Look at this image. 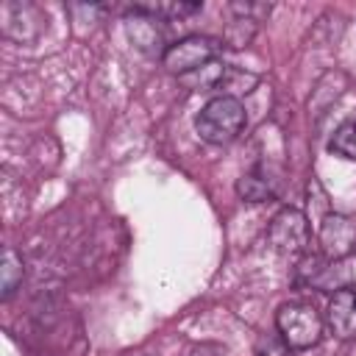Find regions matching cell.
Returning <instances> with one entry per match:
<instances>
[{"label": "cell", "mask_w": 356, "mask_h": 356, "mask_svg": "<svg viewBox=\"0 0 356 356\" xmlns=\"http://www.w3.org/2000/svg\"><path fill=\"white\" fill-rule=\"evenodd\" d=\"M245 122H248L245 106L239 103V97H231V95L211 97L195 114V131L209 145H228V142H234L242 134Z\"/></svg>", "instance_id": "obj_1"}, {"label": "cell", "mask_w": 356, "mask_h": 356, "mask_svg": "<svg viewBox=\"0 0 356 356\" xmlns=\"http://www.w3.org/2000/svg\"><path fill=\"white\" fill-rule=\"evenodd\" d=\"M275 328L281 334V342L289 350H306L320 342L323 337V317L320 312L306 300L284 303L275 312Z\"/></svg>", "instance_id": "obj_2"}, {"label": "cell", "mask_w": 356, "mask_h": 356, "mask_svg": "<svg viewBox=\"0 0 356 356\" xmlns=\"http://www.w3.org/2000/svg\"><path fill=\"white\" fill-rule=\"evenodd\" d=\"M220 47H222L220 39H211L206 33H189V36H184V39H178V42H172V44L164 47L161 64L172 75L184 78V75H189V72L211 64L217 58Z\"/></svg>", "instance_id": "obj_3"}, {"label": "cell", "mask_w": 356, "mask_h": 356, "mask_svg": "<svg viewBox=\"0 0 356 356\" xmlns=\"http://www.w3.org/2000/svg\"><path fill=\"white\" fill-rule=\"evenodd\" d=\"M267 239L281 256H289V259L300 256L309 245V217L295 206H284L270 220Z\"/></svg>", "instance_id": "obj_4"}, {"label": "cell", "mask_w": 356, "mask_h": 356, "mask_svg": "<svg viewBox=\"0 0 356 356\" xmlns=\"http://www.w3.org/2000/svg\"><path fill=\"white\" fill-rule=\"evenodd\" d=\"M317 242L328 261L348 259L350 253H356V222L345 214L328 211L317 222Z\"/></svg>", "instance_id": "obj_5"}, {"label": "cell", "mask_w": 356, "mask_h": 356, "mask_svg": "<svg viewBox=\"0 0 356 356\" xmlns=\"http://www.w3.org/2000/svg\"><path fill=\"white\" fill-rule=\"evenodd\" d=\"M325 325L337 339H356V289H337L325 309Z\"/></svg>", "instance_id": "obj_6"}, {"label": "cell", "mask_w": 356, "mask_h": 356, "mask_svg": "<svg viewBox=\"0 0 356 356\" xmlns=\"http://www.w3.org/2000/svg\"><path fill=\"white\" fill-rule=\"evenodd\" d=\"M125 33H128V39H131L142 53H159L161 44H164L159 17H156L147 6H136V8L125 17Z\"/></svg>", "instance_id": "obj_7"}, {"label": "cell", "mask_w": 356, "mask_h": 356, "mask_svg": "<svg viewBox=\"0 0 356 356\" xmlns=\"http://www.w3.org/2000/svg\"><path fill=\"white\" fill-rule=\"evenodd\" d=\"M236 195L245 203H264L275 197V184L267 170H250L236 181Z\"/></svg>", "instance_id": "obj_8"}, {"label": "cell", "mask_w": 356, "mask_h": 356, "mask_svg": "<svg viewBox=\"0 0 356 356\" xmlns=\"http://www.w3.org/2000/svg\"><path fill=\"white\" fill-rule=\"evenodd\" d=\"M22 275H25L22 256L11 245H6L3 248V261H0V289H3V298L14 295V289L22 284Z\"/></svg>", "instance_id": "obj_9"}, {"label": "cell", "mask_w": 356, "mask_h": 356, "mask_svg": "<svg viewBox=\"0 0 356 356\" xmlns=\"http://www.w3.org/2000/svg\"><path fill=\"white\" fill-rule=\"evenodd\" d=\"M328 150L339 159L356 161V120H345L328 139Z\"/></svg>", "instance_id": "obj_10"}, {"label": "cell", "mask_w": 356, "mask_h": 356, "mask_svg": "<svg viewBox=\"0 0 356 356\" xmlns=\"http://www.w3.org/2000/svg\"><path fill=\"white\" fill-rule=\"evenodd\" d=\"M256 19H248V17H234L228 25H225V31H222V44H228V47H234V50H239V47H245V44H250V39L256 36Z\"/></svg>", "instance_id": "obj_11"}, {"label": "cell", "mask_w": 356, "mask_h": 356, "mask_svg": "<svg viewBox=\"0 0 356 356\" xmlns=\"http://www.w3.org/2000/svg\"><path fill=\"white\" fill-rule=\"evenodd\" d=\"M225 70H228V64L211 61V64H206V67H200V70L184 75L181 81L189 83V86H195V89H197V86H200V89H220V81H222Z\"/></svg>", "instance_id": "obj_12"}, {"label": "cell", "mask_w": 356, "mask_h": 356, "mask_svg": "<svg viewBox=\"0 0 356 356\" xmlns=\"http://www.w3.org/2000/svg\"><path fill=\"white\" fill-rule=\"evenodd\" d=\"M253 86H256V75H248V72L234 70V67H228L222 81H220V89H225L222 95H231V97H236L242 92H250Z\"/></svg>", "instance_id": "obj_13"}, {"label": "cell", "mask_w": 356, "mask_h": 356, "mask_svg": "<svg viewBox=\"0 0 356 356\" xmlns=\"http://www.w3.org/2000/svg\"><path fill=\"white\" fill-rule=\"evenodd\" d=\"M325 200H328V197H325L323 186H320L317 181H312V184H309V214H312L317 222H320V220H323V217L331 211Z\"/></svg>", "instance_id": "obj_14"}, {"label": "cell", "mask_w": 356, "mask_h": 356, "mask_svg": "<svg viewBox=\"0 0 356 356\" xmlns=\"http://www.w3.org/2000/svg\"><path fill=\"white\" fill-rule=\"evenodd\" d=\"M189 356H225V350L220 345H214V342H200V345H195L189 350Z\"/></svg>", "instance_id": "obj_15"}, {"label": "cell", "mask_w": 356, "mask_h": 356, "mask_svg": "<svg viewBox=\"0 0 356 356\" xmlns=\"http://www.w3.org/2000/svg\"><path fill=\"white\" fill-rule=\"evenodd\" d=\"M286 350H289L286 345H284V348H278V345H273V342H267V350H261L259 356H286Z\"/></svg>", "instance_id": "obj_16"}, {"label": "cell", "mask_w": 356, "mask_h": 356, "mask_svg": "<svg viewBox=\"0 0 356 356\" xmlns=\"http://www.w3.org/2000/svg\"><path fill=\"white\" fill-rule=\"evenodd\" d=\"M353 289H356V286H353Z\"/></svg>", "instance_id": "obj_17"}]
</instances>
